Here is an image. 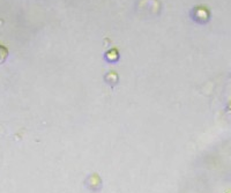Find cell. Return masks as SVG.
<instances>
[{"mask_svg":"<svg viewBox=\"0 0 231 193\" xmlns=\"http://www.w3.org/2000/svg\"><path fill=\"white\" fill-rule=\"evenodd\" d=\"M6 56H7V50L0 45V62H4L5 58H6Z\"/></svg>","mask_w":231,"mask_h":193,"instance_id":"cell-1","label":"cell"}]
</instances>
